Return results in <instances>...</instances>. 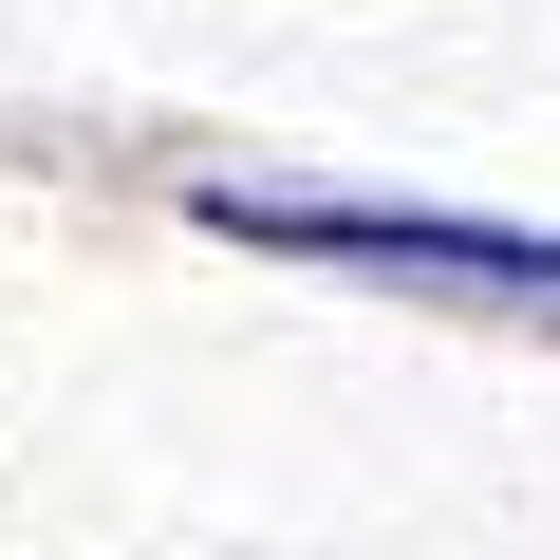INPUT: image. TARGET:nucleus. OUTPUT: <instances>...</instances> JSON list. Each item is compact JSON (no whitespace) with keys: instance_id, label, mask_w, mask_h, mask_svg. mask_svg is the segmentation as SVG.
I'll return each mask as SVG.
<instances>
[{"instance_id":"nucleus-1","label":"nucleus","mask_w":560,"mask_h":560,"mask_svg":"<svg viewBox=\"0 0 560 560\" xmlns=\"http://www.w3.org/2000/svg\"><path fill=\"white\" fill-rule=\"evenodd\" d=\"M206 243L486 300V318H560V224H486V206H411V187H206Z\"/></svg>"}]
</instances>
